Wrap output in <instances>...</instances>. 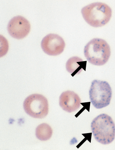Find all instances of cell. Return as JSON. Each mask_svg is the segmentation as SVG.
<instances>
[{"mask_svg": "<svg viewBox=\"0 0 115 150\" xmlns=\"http://www.w3.org/2000/svg\"><path fill=\"white\" fill-rule=\"evenodd\" d=\"M81 12L86 23L95 28L107 24L112 13L111 7L102 2H95L86 6L82 9Z\"/></svg>", "mask_w": 115, "mask_h": 150, "instance_id": "6da1fadb", "label": "cell"}, {"mask_svg": "<svg viewBox=\"0 0 115 150\" xmlns=\"http://www.w3.org/2000/svg\"><path fill=\"white\" fill-rule=\"evenodd\" d=\"M93 135L99 143L109 144L115 137V125L111 117L107 114H100L95 118L91 124Z\"/></svg>", "mask_w": 115, "mask_h": 150, "instance_id": "7a4b0ae2", "label": "cell"}, {"mask_svg": "<svg viewBox=\"0 0 115 150\" xmlns=\"http://www.w3.org/2000/svg\"><path fill=\"white\" fill-rule=\"evenodd\" d=\"M84 54L90 64L97 66H103L109 58L111 49L105 40L95 38L86 45Z\"/></svg>", "mask_w": 115, "mask_h": 150, "instance_id": "3957f363", "label": "cell"}, {"mask_svg": "<svg viewBox=\"0 0 115 150\" xmlns=\"http://www.w3.org/2000/svg\"><path fill=\"white\" fill-rule=\"evenodd\" d=\"M112 92L108 82L95 80L92 82L89 95L90 102L97 109H101L110 104Z\"/></svg>", "mask_w": 115, "mask_h": 150, "instance_id": "277c9868", "label": "cell"}, {"mask_svg": "<svg viewBox=\"0 0 115 150\" xmlns=\"http://www.w3.org/2000/svg\"><path fill=\"white\" fill-rule=\"evenodd\" d=\"M23 107L25 112L34 118L43 119L48 114V102L42 95L29 96L24 100Z\"/></svg>", "mask_w": 115, "mask_h": 150, "instance_id": "5b68a950", "label": "cell"}, {"mask_svg": "<svg viewBox=\"0 0 115 150\" xmlns=\"http://www.w3.org/2000/svg\"><path fill=\"white\" fill-rule=\"evenodd\" d=\"M65 43L63 38L56 34H50L43 39L41 47L44 52L51 56H56L63 52Z\"/></svg>", "mask_w": 115, "mask_h": 150, "instance_id": "8992f818", "label": "cell"}, {"mask_svg": "<svg viewBox=\"0 0 115 150\" xmlns=\"http://www.w3.org/2000/svg\"><path fill=\"white\" fill-rule=\"evenodd\" d=\"M7 30L12 37L18 39H22L29 34L30 25L29 21L21 16L13 17L7 25Z\"/></svg>", "mask_w": 115, "mask_h": 150, "instance_id": "52a82bcc", "label": "cell"}, {"mask_svg": "<svg viewBox=\"0 0 115 150\" xmlns=\"http://www.w3.org/2000/svg\"><path fill=\"white\" fill-rule=\"evenodd\" d=\"M81 102L79 96L72 91L63 92L60 97V106L68 112H73L78 110L80 108Z\"/></svg>", "mask_w": 115, "mask_h": 150, "instance_id": "ba28073f", "label": "cell"}, {"mask_svg": "<svg viewBox=\"0 0 115 150\" xmlns=\"http://www.w3.org/2000/svg\"><path fill=\"white\" fill-rule=\"evenodd\" d=\"M86 61H83L78 57H73L67 61L66 64V69L73 77L76 75L79 74L83 70L86 71Z\"/></svg>", "mask_w": 115, "mask_h": 150, "instance_id": "9c48e42d", "label": "cell"}, {"mask_svg": "<svg viewBox=\"0 0 115 150\" xmlns=\"http://www.w3.org/2000/svg\"><path fill=\"white\" fill-rule=\"evenodd\" d=\"M52 134L53 131L51 127L46 123L39 125L35 131L36 137L41 141H46L49 139Z\"/></svg>", "mask_w": 115, "mask_h": 150, "instance_id": "30bf717a", "label": "cell"}]
</instances>
